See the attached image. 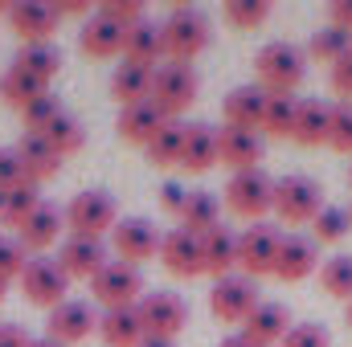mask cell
<instances>
[{
	"mask_svg": "<svg viewBox=\"0 0 352 347\" xmlns=\"http://www.w3.org/2000/svg\"><path fill=\"white\" fill-rule=\"evenodd\" d=\"M66 225H70V237H98L102 241V233H111L119 225V204L102 188L78 192L66 204Z\"/></svg>",
	"mask_w": 352,
	"mask_h": 347,
	"instance_id": "5b68a950",
	"label": "cell"
},
{
	"mask_svg": "<svg viewBox=\"0 0 352 347\" xmlns=\"http://www.w3.org/2000/svg\"><path fill=\"white\" fill-rule=\"evenodd\" d=\"M41 94H50L45 82H37L33 74H25V70H16V66H8L4 74H0V98L12 106V110H25L33 98H41Z\"/></svg>",
	"mask_w": 352,
	"mask_h": 347,
	"instance_id": "836d02e7",
	"label": "cell"
},
{
	"mask_svg": "<svg viewBox=\"0 0 352 347\" xmlns=\"http://www.w3.org/2000/svg\"><path fill=\"white\" fill-rule=\"evenodd\" d=\"M41 139H45V143H50V147H54V152L66 160V156L82 152V143H87V131H82V123H78L70 110H62V115H58V119H54V123L41 131Z\"/></svg>",
	"mask_w": 352,
	"mask_h": 347,
	"instance_id": "d590c367",
	"label": "cell"
},
{
	"mask_svg": "<svg viewBox=\"0 0 352 347\" xmlns=\"http://www.w3.org/2000/svg\"><path fill=\"white\" fill-rule=\"evenodd\" d=\"M123 37H127L123 25H115L102 12H90L78 29V49L87 58H115V53H123Z\"/></svg>",
	"mask_w": 352,
	"mask_h": 347,
	"instance_id": "ffe728a7",
	"label": "cell"
},
{
	"mask_svg": "<svg viewBox=\"0 0 352 347\" xmlns=\"http://www.w3.org/2000/svg\"><path fill=\"white\" fill-rule=\"evenodd\" d=\"M328 127H332V102H320V98H299L291 139H295L299 147H320V143H328Z\"/></svg>",
	"mask_w": 352,
	"mask_h": 347,
	"instance_id": "cb8c5ba5",
	"label": "cell"
},
{
	"mask_svg": "<svg viewBox=\"0 0 352 347\" xmlns=\"http://www.w3.org/2000/svg\"><path fill=\"white\" fill-rule=\"evenodd\" d=\"M295 110H299V98H291V94H266V110H263V127L258 131L274 135V139H291Z\"/></svg>",
	"mask_w": 352,
	"mask_h": 347,
	"instance_id": "8d00e7d4",
	"label": "cell"
},
{
	"mask_svg": "<svg viewBox=\"0 0 352 347\" xmlns=\"http://www.w3.org/2000/svg\"><path fill=\"white\" fill-rule=\"evenodd\" d=\"M58 265L66 278H94L102 265H107V246L98 237H66L62 241V254H58Z\"/></svg>",
	"mask_w": 352,
	"mask_h": 347,
	"instance_id": "ac0fdd59",
	"label": "cell"
},
{
	"mask_svg": "<svg viewBox=\"0 0 352 347\" xmlns=\"http://www.w3.org/2000/svg\"><path fill=\"white\" fill-rule=\"evenodd\" d=\"M8 29L21 37V45H41V41H54L58 12L45 0H16L8 8Z\"/></svg>",
	"mask_w": 352,
	"mask_h": 347,
	"instance_id": "5bb4252c",
	"label": "cell"
},
{
	"mask_svg": "<svg viewBox=\"0 0 352 347\" xmlns=\"http://www.w3.org/2000/svg\"><path fill=\"white\" fill-rule=\"evenodd\" d=\"M4 294H8V282H0V302H4Z\"/></svg>",
	"mask_w": 352,
	"mask_h": 347,
	"instance_id": "91938a15",
	"label": "cell"
},
{
	"mask_svg": "<svg viewBox=\"0 0 352 347\" xmlns=\"http://www.w3.org/2000/svg\"><path fill=\"white\" fill-rule=\"evenodd\" d=\"M160 261L164 270L176 278H197L205 274V250H201V237L188 233V229H168L160 237Z\"/></svg>",
	"mask_w": 352,
	"mask_h": 347,
	"instance_id": "2e32d148",
	"label": "cell"
},
{
	"mask_svg": "<svg viewBox=\"0 0 352 347\" xmlns=\"http://www.w3.org/2000/svg\"><path fill=\"white\" fill-rule=\"evenodd\" d=\"M16 184H29L25 168H21V160H16L12 147H0V192H12Z\"/></svg>",
	"mask_w": 352,
	"mask_h": 347,
	"instance_id": "7dc6e473",
	"label": "cell"
},
{
	"mask_svg": "<svg viewBox=\"0 0 352 347\" xmlns=\"http://www.w3.org/2000/svg\"><path fill=\"white\" fill-rule=\"evenodd\" d=\"M197 94H201L197 70L184 66V62H164V66H156V74H152V94H148V102H152L164 119H180V115L197 102Z\"/></svg>",
	"mask_w": 352,
	"mask_h": 347,
	"instance_id": "277c9868",
	"label": "cell"
},
{
	"mask_svg": "<svg viewBox=\"0 0 352 347\" xmlns=\"http://www.w3.org/2000/svg\"><path fill=\"white\" fill-rule=\"evenodd\" d=\"M217 225H221V200H217L213 192H188V200H184V208H180V229L205 237V233L217 229Z\"/></svg>",
	"mask_w": 352,
	"mask_h": 347,
	"instance_id": "1f68e13d",
	"label": "cell"
},
{
	"mask_svg": "<svg viewBox=\"0 0 352 347\" xmlns=\"http://www.w3.org/2000/svg\"><path fill=\"white\" fill-rule=\"evenodd\" d=\"M21 294H25V302H33V307H58V302H66V294H70V278L62 274V265L54 258H29L25 265V274H21Z\"/></svg>",
	"mask_w": 352,
	"mask_h": 347,
	"instance_id": "30bf717a",
	"label": "cell"
},
{
	"mask_svg": "<svg viewBox=\"0 0 352 347\" xmlns=\"http://www.w3.org/2000/svg\"><path fill=\"white\" fill-rule=\"evenodd\" d=\"M344 323H349V327H352V302H349V307H344Z\"/></svg>",
	"mask_w": 352,
	"mask_h": 347,
	"instance_id": "680465c9",
	"label": "cell"
},
{
	"mask_svg": "<svg viewBox=\"0 0 352 347\" xmlns=\"http://www.w3.org/2000/svg\"><path fill=\"white\" fill-rule=\"evenodd\" d=\"M184 131H188V123H180V119H168L156 135H152V143L144 147V156H148V164H156V168H180V147H184Z\"/></svg>",
	"mask_w": 352,
	"mask_h": 347,
	"instance_id": "d6a6232c",
	"label": "cell"
},
{
	"mask_svg": "<svg viewBox=\"0 0 352 347\" xmlns=\"http://www.w3.org/2000/svg\"><path fill=\"white\" fill-rule=\"evenodd\" d=\"M102 16H111L115 25H123V29H131L135 21H144V0H107L102 8H98Z\"/></svg>",
	"mask_w": 352,
	"mask_h": 347,
	"instance_id": "bcb514c9",
	"label": "cell"
},
{
	"mask_svg": "<svg viewBox=\"0 0 352 347\" xmlns=\"http://www.w3.org/2000/svg\"><path fill=\"white\" fill-rule=\"evenodd\" d=\"M90 294L102 311H119V307H135L144 298V274L140 265L127 261H107L94 278H90Z\"/></svg>",
	"mask_w": 352,
	"mask_h": 347,
	"instance_id": "8992f818",
	"label": "cell"
},
{
	"mask_svg": "<svg viewBox=\"0 0 352 347\" xmlns=\"http://www.w3.org/2000/svg\"><path fill=\"white\" fill-rule=\"evenodd\" d=\"M291 327H295V323H291V311H287L283 302H258V307L250 311V319L242 323V335L254 339L258 347H274V344H283V335H287Z\"/></svg>",
	"mask_w": 352,
	"mask_h": 347,
	"instance_id": "44dd1931",
	"label": "cell"
},
{
	"mask_svg": "<svg viewBox=\"0 0 352 347\" xmlns=\"http://www.w3.org/2000/svg\"><path fill=\"white\" fill-rule=\"evenodd\" d=\"M217 347H258V344H254V339H246V335L238 331V335H226V339H221Z\"/></svg>",
	"mask_w": 352,
	"mask_h": 347,
	"instance_id": "db71d44e",
	"label": "cell"
},
{
	"mask_svg": "<svg viewBox=\"0 0 352 347\" xmlns=\"http://www.w3.org/2000/svg\"><path fill=\"white\" fill-rule=\"evenodd\" d=\"M8 8H12V4H8V0H0V16H8Z\"/></svg>",
	"mask_w": 352,
	"mask_h": 347,
	"instance_id": "6f0895ef",
	"label": "cell"
},
{
	"mask_svg": "<svg viewBox=\"0 0 352 347\" xmlns=\"http://www.w3.org/2000/svg\"><path fill=\"white\" fill-rule=\"evenodd\" d=\"M140 347H176V339H164V335H144Z\"/></svg>",
	"mask_w": 352,
	"mask_h": 347,
	"instance_id": "11a10c76",
	"label": "cell"
},
{
	"mask_svg": "<svg viewBox=\"0 0 352 347\" xmlns=\"http://www.w3.org/2000/svg\"><path fill=\"white\" fill-rule=\"evenodd\" d=\"M33 339L25 335V327H16V323H4L0 327V347H29Z\"/></svg>",
	"mask_w": 352,
	"mask_h": 347,
	"instance_id": "816d5d0a",
	"label": "cell"
},
{
	"mask_svg": "<svg viewBox=\"0 0 352 347\" xmlns=\"http://www.w3.org/2000/svg\"><path fill=\"white\" fill-rule=\"evenodd\" d=\"M62 110H66V106H62L54 94H41V98H33V102L21 110V119H25V131H29V135H41V131H45V127H50V123H54Z\"/></svg>",
	"mask_w": 352,
	"mask_h": 347,
	"instance_id": "b9f144b4",
	"label": "cell"
},
{
	"mask_svg": "<svg viewBox=\"0 0 352 347\" xmlns=\"http://www.w3.org/2000/svg\"><path fill=\"white\" fill-rule=\"evenodd\" d=\"M0 213H4V192H0Z\"/></svg>",
	"mask_w": 352,
	"mask_h": 347,
	"instance_id": "94428289",
	"label": "cell"
},
{
	"mask_svg": "<svg viewBox=\"0 0 352 347\" xmlns=\"http://www.w3.org/2000/svg\"><path fill=\"white\" fill-rule=\"evenodd\" d=\"M29 265V250L16 237H0V282H21Z\"/></svg>",
	"mask_w": 352,
	"mask_h": 347,
	"instance_id": "ee69618b",
	"label": "cell"
},
{
	"mask_svg": "<svg viewBox=\"0 0 352 347\" xmlns=\"http://www.w3.org/2000/svg\"><path fill=\"white\" fill-rule=\"evenodd\" d=\"M140 319H144V331L148 335H164V339H176L188 323V307L176 290H148L140 302H135Z\"/></svg>",
	"mask_w": 352,
	"mask_h": 347,
	"instance_id": "8fae6325",
	"label": "cell"
},
{
	"mask_svg": "<svg viewBox=\"0 0 352 347\" xmlns=\"http://www.w3.org/2000/svg\"><path fill=\"white\" fill-rule=\"evenodd\" d=\"M12 66L16 70H25V74H33L37 82H54L58 74H62V49L54 45V41H41V45H21L16 49V58H12Z\"/></svg>",
	"mask_w": 352,
	"mask_h": 347,
	"instance_id": "f546056e",
	"label": "cell"
},
{
	"mask_svg": "<svg viewBox=\"0 0 352 347\" xmlns=\"http://www.w3.org/2000/svg\"><path fill=\"white\" fill-rule=\"evenodd\" d=\"M45 200H41V192H37V184H16L12 192H4V213H0V225H8V229H21L37 208H41Z\"/></svg>",
	"mask_w": 352,
	"mask_h": 347,
	"instance_id": "74e56055",
	"label": "cell"
},
{
	"mask_svg": "<svg viewBox=\"0 0 352 347\" xmlns=\"http://www.w3.org/2000/svg\"><path fill=\"white\" fill-rule=\"evenodd\" d=\"M307 274H320V246L303 233H283L278 258H274V278L278 282H303Z\"/></svg>",
	"mask_w": 352,
	"mask_h": 347,
	"instance_id": "9a60e30c",
	"label": "cell"
},
{
	"mask_svg": "<svg viewBox=\"0 0 352 347\" xmlns=\"http://www.w3.org/2000/svg\"><path fill=\"white\" fill-rule=\"evenodd\" d=\"M278 241L283 233L266 221H254L238 233V270L246 278H263V274H274V258H278Z\"/></svg>",
	"mask_w": 352,
	"mask_h": 347,
	"instance_id": "9c48e42d",
	"label": "cell"
},
{
	"mask_svg": "<svg viewBox=\"0 0 352 347\" xmlns=\"http://www.w3.org/2000/svg\"><path fill=\"white\" fill-rule=\"evenodd\" d=\"M320 286L336 302H352V254H336V258L320 261Z\"/></svg>",
	"mask_w": 352,
	"mask_h": 347,
	"instance_id": "f35d334b",
	"label": "cell"
},
{
	"mask_svg": "<svg viewBox=\"0 0 352 347\" xmlns=\"http://www.w3.org/2000/svg\"><path fill=\"white\" fill-rule=\"evenodd\" d=\"M352 233V221H349V208H336V204H324L320 217L311 221V241L316 246H336Z\"/></svg>",
	"mask_w": 352,
	"mask_h": 347,
	"instance_id": "ab89813d",
	"label": "cell"
},
{
	"mask_svg": "<svg viewBox=\"0 0 352 347\" xmlns=\"http://www.w3.org/2000/svg\"><path fill=\"white\" fill-rule=\"evenodd\" d=\"M278 347H332V335H328V327H320V323H295V327L283 335Z\"/></svg>",
	"mask_w": 352,
	"mask_h": 347,
	"instance_id": "f6af8a7d",
	"label": "cell"
},
{
	"mask_svg": "<svg viewBox=\"0 0 352 347\" xmlns=\"http://www.w3.org/2000/svg\"><path fill=\"white\" fill-rule=\"evenodd\" d=\"M164 62H192L197 53L209 49L213 41V25H209V12L205 8H192V4H176L173 12L164 16Z\"/></svg>",
	"mask_w": 352,
	"mask_h": 347,
	"instance_id": "7a4b0ae2",
	"label": "cell"
},
{
	"mask_svg": "<svg viewBox=\"0 0 352 347\" xmlns=\"http://www.w3.org/2000/svg\"><path fill=\"white\" fill-rule=\"evenodd\" d=\"M58 237H62V213H58L54 204H41V208L16 229V241H21L29 254H37V258H41V250H50Z\"/></svg>",
	"mask_w": 352,
	"mask_h": 347,
	"instance_id": "83f0119b",
	"label": "cell"
},
{
	"mask_svg": "<svg viewBox=\"0 0 352 347\" xmlns=\"http://www.w3.org/2000/svg\"><path fill=\"white\" fill-rule=\"evenodd\" d=\"M160 58H164V29L156 25V21H135L131 29H127V37H123V62H135V66H160Z\"/></svg>",
	"mask_w": 352,
	"mask_h": 347,
	"instance_id": "603a6c76",
	"label": "cell"
},
{
	"mask_svg": "<svg viewBox=\"0 0 352 347\" xmlns=\"http://www.w3.org/2000/svg\"><path fill=\"white\" fill-rule=\"evenodd\" d=\"M328 147L352 156V102H332V127H328Z\"/></svg>",
	"mask_w": 352,
	"mask_h": 347,
	"instance_id": "7bdbcfd3",
	"label": "cell"
},
{
	"mask_svg": "<svg viewBox=\"0 0 352 347\" xmlns=\"http://www.w3.org/2000/svg\"><path fill=\"white\" fill-rule=\"evenodd\" d=\"M111 250L119 254V261L140 265L160 254V229L148 217H119V225L111 229Z\"/></svg>",
	"mask_w": 352,
	"mask_h": 347,
	"instance_id": "7c38bea8",
	"label": "cell"
},
{
	"mask_svg": "<svg viewBox=\"0 0 352 347\" xmlns=\"http://www.w3.org/2000/svg\"><path fill=\"white\" fill-rule=\"evenodd\" d=\"M168 119L144 98V102H131V106H119V119H115V131H119V139L123 143H140V147H148L152 143V135L164 127Z\"/></svg>",
	"mask_w": 352,
	"mask_h": 347,
	"instance_id": "7402d4cb",
	"label": "cell"
},
{
	"mask_svg": "<svg viewBox=\"0 0 352 347\" xmlns=\"http://www.w3.org/2000/svg\"><path fill=\"white\" fill-rule=\"evenodd\" d=\"M152 66H135V62H123L115 66L111 74V94L119 98V106H131V102H144L152 94Z\"/></svg>",
	"mask_w": 352,
	"mask_h": 347,
	"instance_id": "4dcf8cb0",
	"label": "cell"
},
{
	"mask_svg": "<svg viewBox=\"0 0 352 347\" xmlns=\"http://www.w3.org/2000/svg\"><path fill=\"white\" fill-rule=\"evenodd\" d=\"M349 53H352V33H349V29H336V25L316 29V33H311V41H307V58L328 62V66H336V62H340V58H349Z\"/></svg>",
	"mask_w": 352,
	"mask_h": 347,
	"instance_id": "e575fe53",
	"label": "cell"
},
{
	"mask_svg": "<svg viewBox=\"0 0 352 347\" xmlns=\"http://www.w3.org/2000/svg\"><path fill=\"white\" fill-rule=\"evenodd\" d=\"M201 250H205V274H213V282L230 278L238 270V233L217 225V229H209L201 237Z\"/></svg>",
	"mask_w": 352,
	"mask_h": 347,
	"instance_id": "f1b7e54d",
	"label": "cell"
},
{
	"mask_svg": "<svg viewBox=\"0 0 352 347\" xmlns=\"http://www.w3.org/2000/svg\"><path fill=\"white\" fill-rule=\"evenodd\" d=\"M217 160V127L209 123H188L184 131V147H180V168L184 172H209Z\"/></svg>",
	"mask_w": 352,
	"mask_h": 347,
	"instance_id": "484cf974",
	"label": "cell"
},
{
	"mask_svg": "<svg viewBox=\"0 0 352 347\" xmlns=\"http://www.w3.org/2000/svg\"><path fill=\"white\" fill-rule=\"evenodd\" d=\"M98 335L107 347H140L148 331H144V319L135 307H119V311L98 315Z\"/></svg>",
	"mask_w": 352,
	"mask_h": 347,
	"instance_id": "4316f807",
	"label": "cell"
},
{
	"mask_svg": "<svg viewBox=\"0 0 352 347\" xmlns=\"http://www.w3.org/2000/svg\"><path fill=\"white\" fill-rule=\"evenodd\" d=\"M307 78V49L295 41H266L254 53V86L266 94H295L299 82Z\"/></svg>",
	"mask_w": 352,
	"mask_h": 347,
	"instance_id": "6da1fadb",
	"label": "cell"
},
{
	"mask_svg": "<svg viewBox=\"0 0 352 347\" xmlns=\"http://www.w3.org/2000/svg\"><path fill=\"white\" fill-rule=\"evenodd\" d=\"M29 347H62V344H54V339H33Z\"/></svg>",
	"mask_w": 352,
	"mask_h": 347,
	"instance_id": "9f6ffc18",
	"label": "cell"
},
{
	"mask_svg": "<svg viewBox=\"0 0 352 347\" xmlns=\"http://www.w3.org/2000/svg\"><path fill=\"white\" fill-rule=\"evenodd\" d=\"M12 152H16V160H21L29 184H41V180H50V176H58V168H62V156H58L41 135H29V131H25Z\"/></svg>",
	"mask_w": 352,
	"mask_h": 347,
	"instance_id": "d4e9b609",
	"label": "cell"
},
{
	"mask_svg": "<svg viewBox=\"0 0 352 347\" xmlns=\"http://www.w3.org/2000/svg\"><path fill=\"white\" fill-rule=\"evenodd\" d=\"M328 25L352 33V0H332V4H328Z\"/></svg>",
	"mask_w": 352,
	"mask_h": 347,
	"instance_id": "f907efd6",
	"label": "cell"
},
{
	"mask_svg": "<svg viewBox=\"0 0 352 347\" xmlns=\"http://www.w3.org/2000/svg\"><path fill=\"white\" fill-rule=\"evenodd\" d=\"M226 208L246 217L250 225L263 221L266 213L274 208V180L263 168H250V172H234L226 184Z\"/></svg>",
	"mask_w": 352,
	"mask_h": 347,
	"instance_id": "52a82bcc",
	"label": "cell"
},
{
	"mask_svg": "<svg viewBox=\"0 0 352 347\" xmlns=\"http://www.w3.org/2000/svg\"><path fill=\"white\" fill-rule=\"evenodd\" d=\"M324 208V188L320 180L303 172H287L274 180V217L283 225H311Z\"/></svg>",
	"mask_w": 352,
	"mask_h": 347,
	"instance_id": "3957f363",
	"label": "cell"
},
{
	"mask_svg": "<svg viewBox=\"0 0 352 347\" xmlns=\"http://www.w3.org/2000/svg\"><path fill=\"white\" fill-rule=\"evenodd\" d=\"M349 184H352V164H349Z\"/></svg>",
	"mask_w": 352,
	"mask_h": 347,
	"instance_id": "6125c7cd",
	"label": "cell"
},
{
	"mask_svg": "<svg viewBox=\"0 0 352 347\" xmlns=\"http://www.w3.org/2000/svg\"><path fill=\"white\" fill-rule=\"evenodd\" d=\"M349 221H352V204H349Z\"/></svg>",
	"mask_w": 352,
	"mask_h": 347,
	"instance_id": "be15d7a7",
	"label": "cell"
},
{
	"mask_svg": "<svg viewBox=\"0 0 352 347\" xmlns=\"http://www.w3.org/2000/svg\"><path fill=\"white\" fill-rule=\"evenodd\" d=\"M184 200H188V188H184V184H176V180H168V184L160 188V204H164L168 213H176V217H180Z\"/></svg>",
	"mask_w": 352,
	"mask_h": 347,
	"instance_id": "681fc988",
	"label": "cell"
},
{
	"mask_svg": "<svg viewBox=\"0 0 352 347\" xmlns=\"http://www.w3.org/2000/svg\"><path fill=\"white\" fill-rule=\"evenodd\" d=\"M94 327H98L94 307L82 302V298H66V302H58V307L50 311V319H45V339L70 347V344H82Z\"/></svg>",
	"mask_w": 352,
	"mask_h": 347,
	"instance_id": "4fadbf2b",
	"label": "cell"
},
{
	"mask_svg": "<svg viewBox=\"0 0 352 347\" xmlns=\"http://www.w3.org/2000/svg\"><path fill=\"white\" fill-rule=\"evenodd\" d=\"M221 16L234 29H258L266 16H270V0H226L221 4Z\"/></svg>",
	"mask_w": 352,
	"mask_h": 347,
	"instance_id": "60d3db41",
	"label": "cell"
},
{
	"mask_svg": "<svg viewBox=\"0 0 352 347\" xmlns=\"http://www.w3.org/2000/svg\"><path fill=\"white\" fill-rule=\"evenodd\" d=\"M263 110H266V90L263 86H234L221 98V119L226 127H242V131H258L263 127Z\"/></svg>",
	"mask_w": 352,
	"mask_h": 347,
	"instance_id": "d6986e66",
	"label": "cell"
},
{
	"mask_svg": "<svg viewBox=\"0 0 352 347\" xmlns=\"http://www.w3.org/2000/svg\"><path fill=\"white\" fill-rule=\"evenodd\" d=\"M217 160L230 172H250L263 164V135L242 127H217Z\"/></svg>",
	"mask_w": 352,
	"mask_h": 347,
	"instance_id": "e0dca14e",
	"label": "cell"
},
{
	"mask_svg": "<svg viewBox=\"0 0 352 347\" xmlns=\"http://www.w3.org/2000/svg\"><path fill=\"white\" fill-rule=\"evenodd\" d=\"M54 12H58V21L62 16H90V4L87 0H54Z\"/></svg>",
	"mask_w": 352,
	"mask_h": 347,
	"instance_id": "f5cc1de1",
	"label": "cell"
},
{
	"mask_svg": "<svg viewBox=\"0 0 352 347\" xmlns=\"http://www.w3.org/2000/svg\"><path fill=\"white\" fill-rule=\"evenodd\" d=\"M328 82H332V90H336L340 102H352V53L340 58V62L328 70Z\"/></svg>",
	"mask_w": 352,
	"mask_h": 347,
	"instance_id": "c3c4849f",
	"label": "cell"
},
{
	"mask_svg": "<svg viewBox=\"0 0 352 347\" xmlns=\"http://www.w3.org/2000/svg\"><path fill=\"white\" fill-rule=\"evenodd\" d=\"M258 302H263V298H258V282L246 278V274L217 278L213 290H209V311H213V319H221V323H246Z\"/></svg>",
	"mask_w": 352,
	"mask_h": 347,
	"instance_id": "ba28073f",
	"label": "cell"
}]
</instances>
